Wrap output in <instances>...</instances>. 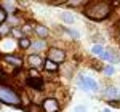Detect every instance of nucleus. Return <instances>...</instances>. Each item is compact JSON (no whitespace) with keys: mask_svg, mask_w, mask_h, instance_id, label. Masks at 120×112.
<instances>
[{"mask_svg":"<svg viewBox=\"0 0 120 112\" xmlns=\"http://www.w3.org/2000/svg\"><path fill=\"white\" fill-rule=\"evenodd\" d=\"M83 15L93 21H102L112 15V5L107 2H88L83 7Z\"/></svg>","mask_w":120,"mask_h":112,"instance_id":"nucleus-1","label":"nucleus"},{"mask_svg":"<svg viewBox=\"0 0 120 112\" xmlns=\"http://www.w3.org/2000/svg\"><path fill=\"white\" fill-rule=\"evenodd\" d=\"M0 103L13 106V107H21V104H22L18 91L7 83H0Z\"/></svg>","mask_w":120,"mask_h":112,"instance_id":"nucleus-2","label":"nucleus"},{"mask_svg":"<svg viewBox=\"0 0 120 112\" xmlns=\"http://www.w3.org/2000/svg\"><path fill=\"white\" fill-rule=\"evenodd\" d=\"M79 85H80L82 90L91 91V93H96V91L99 90L98 82H96L93 77H88V75H85V74H79Z\"/></svg>","mask_w":120,"mask_h":112,"instance_id":"nucleus-3","label":"nucleus"},{"mask_svg":"<svg viewBox=\"0 0 120 112\" xmlns=\"http://www.w3.org/2000/svg\"><path fill=\"white\" fill-rule=\"evenodd\" d=\"M46 59L53 61V63H56V64L64 63V61H66V51H64V50H61V48L51 47V48H48V58H46Z\"/></svg>","mask_w":120,"mask_h":112,"instance_id":"nucleus-4","label":"nucleus"},{"mask_svg":"<svg viewBox=\"0 0 120 112\" xmlns=\"http://www.w3.org/2000/svg\"><path fill=\"white\" fill-rule=\"evenodd\" d=\"M40 107H42L43 112H59L61 104H59V101L56 98H45L42 101V104H40Z\"/></svg>","mask_w":120,"mask_h":112,"instance_id":"nucleus-5","label":"nucleus"},{"mask_svg":"<svg viewBox=\"0 0 120 112\" xmlns=\"http://www.w3.org/2000/svg\"><path fill=\"white\" fill-rule=\"evenodd\" d=\"M26 85L29 88L35 90V91H42L43 86H45V82H43V78L40 75H27L26 77Z\"/></svg>","mask_w":120,"mask_h":112,"instance_id":"nucleus-6","label":"nucleus"},{"mask_svg":"<svg viewBox=\"0 0 120 112\" xmlns=\"http://www.w3.org/2000/svg\"><path fill=\"white\" fill-rule=\"evenodd\" d=\"M27 64L30 69L34 71H38V69H43V64H45V59L42 58L40 55H30L27 56Z\"/></svg>","mask_w":120,"mask_h":112,"instance_id":"nucleus-7","label":"nucleus"},{"mask_svg":"<svg viewBox=\"0 0 120 112\" xmlns=\"http://www.w3.org/2000/svg\"><path fill=\"white\" fill-rule=\"evenodd\" d=\"M46 48H48L46 47V42L42 40V38H38V40H32L29 51H30L32 55H40V51H43V50H46Z\"/></svg>","mask_w":120,"mask_h":112,"instance_id":"nucleus-8","label":"nucleus"},{"mask_svg":"<svg viewBox=\"0 0 120 112\" xmlns=\"http://www.w3.org/2000/svg\"><path fill=\"white\" fill-rule=\"evenodd\" d=\"M99 58L104 59V61H109L111 64H115V63H119V61H120V56L117 55L114 50H109V48H107V50L104 48V51H102V55L99 56Z\"/></svg>","mask_w":120,"mask_h":112,"instance_id":"nucleus-9","label":"nucleus"},{"mask_svg":"<svg viewBox=\"0 0 120 112\" xmlns=\"http://www.w3.org/2000/svg\"><path fill=\"white\" fill-rule=\"evenodd\" d=\"M2 58H3L7 63L13 64L16 69H21V66H22V58H21V56H16L15 53H13V55H2Z\"/></svg>","mask_w":120,"mask_h":112,"instance_id":"nucleus-10","label":"nucleus"},{"mask_svg":"<svg viewBox=\"0 0 120 112\" xmlns=\"http://www.w3.org/2000/svg\"><path fill=\"white\" fill-rule=\"evenodd\" d=\"M34 32L38 35V38H42V40H45L48 35H50V29L43 26V24H37L35 27H34Z\"/></svg>","mask_w":120,"mask_h":112,"instance_id":"nucleus-11","label":"nucleus"},{"mask_svg":"<svg viewBox=\"0 0 120 112\" xmlns=\"http://www.w3.org/2000/svg\"><path fill=\"white\" fill-rule=\"evenodd\" d=\"M102 94H104L106 98H109V101H111V99H115V98L119 96V90H115L114 86H107Z\"/></svg>","mask_w":120,"mask_h":112,"instance_id":"nucleus-12","label":"nucleus"},{"mask_svg":"<svg viewBox=\"0 0 120 112\" xmlns=\"http://www.w3.org/2000/svg\"><path fill=\"white\" fill-rule=\"evenodd\" d=\"M43 69H45L46 72H58V69H59V66L53 63V61H50V59H45V64H43Z\"/></svg>","mask_w":120,"mask_h":112,"instance_id":"nucleus-13","label":"nucleus"},{"mask_svg":"<svg viewBox=\"0 0 120 112\" xmlns=\"http://www.w3.org/2000/svg\"><path fill=\"white\" fill-rule=\"evenodd\" d=\"M30 43H32V40L29 37H21L18 40V45H19L21 50H29V48H30Z\"/></svg>","mask_w":120,"mask_h":112,"instance_id":"nucleus-14","label":"nucleus"},{"mask_svg":"<svg viewBox=\"0 0 120 112\" xmlns=\"http://www.w3.org/2000/svg\"><path fill=\"white\" fill-rule=\"evenodd\" d=\"M0 7L7 11V15H8V16H10V15H13V11L16 10V5H15V3H11V2H3V3H0Z\"/></svg>","mask_w":120,"mask_h":112,"instance_id":"nucleus-15","label":"nucleus"},{"mask_svg":"<svg viewBox=\"0 0 120 112\" xmlns=\"http://www.w3.org/2000/svg\"><path fill=\"white\" fill-rule=\"evenodd\" d=\"M61 19H63V22H67V24H72L75 21L72 13H63V15H61Z\"/></svg>","mask_w":120,"mask_h":112,"instance_id":"nucleus-16","label":"nucleus"},{"mask_svg":"<svg viewBox=\"0 0 120 112\" xmlns=\"http://www.w3.org/2000/svg\"><path fill=\"white\" fill-rule=\"evenodd\" d=\"M26 112H43V111H42L40 104H37V103H30L27 107H26Z\"/></svg>","mask_w":120,"mask_h":112,"instance_id":"nucleus-17","label":"nucleus"},{"mask_svg":"<svg viewBox=\"0 0 120 112\" xmlns=\"http://www.w3.org/2000/svg\"><path fill=\"white\" fill-rule=\"evenodd\" d=\"M10 32H11V26H8V24H2V26H0V37L8 35Z\"/></svg>","mask_w":120,"mask_h":112,"instance_id":"nucleus-18","label":"nucleus"},{"mask_svg":"<svg viewBox=\"0 0 120 112\" xmlns=\"http://www.w3.org/2000/svg\"><path fill=\"white\" fill-rule=\"evenodd\" d=\"M102 51H104V47H102V45H94V47L91 48V53L94 56H101Z\"/></svg>","mask_w":120,"mask_h":112,"instance_id":"nucleus-19","label":"nucleus"},{"mask_svg":"<svg viewBox=\"0 0 120 112\" xmlns=\"http://www.w3.org/2000/svg\"><path fill=\"white\" fill-rule=\"evenodd\" d=\"M102 72H104V75L111 77V75H114V72H115V67H114V66H106V67L102 69Z\"/></svg>","mask_w":120,"mask_h":112,"instance_id":"nucleus-20","label":"nucleus"},{"mask_svg":"<svg viewBox=\"0 0 120 112\" xmlns=\"http://www.w3.org/2000/svg\"><path fill=\"white\" fill-rule=\"evenodd\" d=\"M7 19H8V15H7V11H5V10L0 7V26H2V24H5V22H7Z\"/></svg>","mask_w":120,"mask_h":112,"instance_id":"nucleus-21","label":"nucleus"},{"mask_svg":"<svg viewBox=\"0 0 120 112\" xmlns=\"http://www.w3.org/2000/svg\"><path fill=\"white\" fill-rule=\"evenodd\" d=\"M64 30H66V32H67V34H71V35H72V37H74V38H79V37H80V34H79L77 30H72V29H69V27H66Z\"/></svg>","mask_w":120,"mask_h":112,"instance_id":"nucleus-22","label":"nucleus"},{"mask_svg":"<svg viewBox=\"0 0 120 112\" xmlns=\"http://www.w3.org/2000/svg\"><path fill=\"white\" fill-rule=\"evenodd\" d=\"M74 112H86V107H85L83 104H79V106L74 109Z\"/></svg>","mask_w":120,"mask_h":112,"instance_id":"nucleus-23","label":"nucleus"},{"mask_svg":"<svg viewBox=\"0 0 120 112\" xmlns=\"http://www.w3.org/2000/svg\"><path fill=\"white\" fill-rule=\"evenodd\" d=\"M109 106H111V107H119L120 103L117 101V99H111V101H109Z\"/></svg>","mask_w":120,"mask_h":112,"instance_id":"nucleus-24","label":"nucleus"},{"mask_svg":"<svg viewBox=\"0 0 120 112\" xmlns=\"http://www.w3.org/2000/svg\"><path fill=\"white\" fill-rule=\"evenodd\" d=\"M102 112H111V109H109V107H106V109H104Z\"/></svg>","mask_w":120,"mask_h":112,"instance_id":"nucleus-25","label":"nucleus"},{"mask_svg":"<svg viewBox=\"0 0 120 112\" xmlns=\"http://www.w3.org/2000/svg\"><path fill=\"white\" fill-rule=\"evenodd\" d=\"M119 35H120V30H119Z\"/></svg>","mask_w":120,"mask_h":112,"instance_id":"nucleus-26","label":"nucleus"},{"mask_svg":"<svg viewBox=\"0 0 120 112\" xmlns=\"http://www.w3.org/2000/svg\"><path fill=\"white\" fill-rule=\"evenodd\" d=\"M119 96H120V91H119Z\"/></svg>","mask_w":120,"mask_h":112,"instance_id":"nucleus-27","label":"nucleus"}]
</instances>
